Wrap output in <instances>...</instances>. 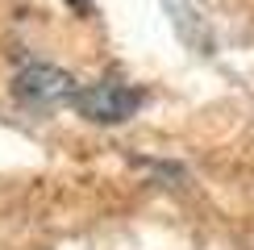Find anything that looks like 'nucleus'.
<instances>
[{
  "label": "nucleus",
  "mask_w": 254,
  "mask_h": 250,
  "mask_svg": "<svg viewBox=\"0 0 254 250\" xmlns=\"http://www.w3.org/2000/svg\"><path fill=\"white\" fill-rule=\"evenodd\" d=\"M75 109L92 121H125L129 113L142 104V92L129 88V83H117V79H104V83H92V88H79L75 92Z\"/></svg>",
  "instance_id": "1"
},
{
  "label": "nucleus",
  "mask_w": 254,
  "mask_h": 250,
  "mask_svg": "<svg viewBox=\"0 0 254 250\" xmlns=\"http://www.w3.org/2000/svg\"><path fill=\"white\" fill-rule=\"evenodd\" d=\"M17 92L29 104H63V100H75L79 88H75L71 75H63L55 67H29V71H21Z\"/></svg>",
  "instance_id": "2"
},
{
  "label": "nucleus",
  "mask_w": 254,
  "mask_h": 250,
  "mask_svg": "<svg viewBox=\"0 0 254 250\" xmlns=\"http://www.w3.org/2000/svg\"><path fill=\"white\" fill-rule=\"evenodd\" d=\"M67 4H71V8H79V13H83V8H88L92 0H67Z\"/></svg>",
  "instance_id": "3"
}]
</instances>
